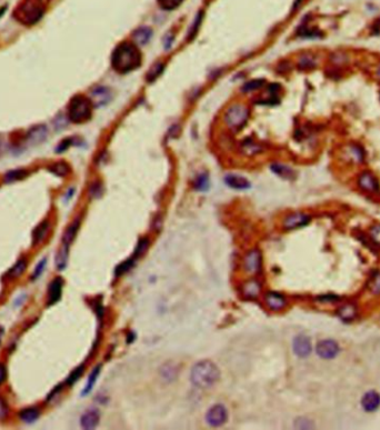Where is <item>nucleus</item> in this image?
Listing matches in <instances>:
<instances>
[{"mask_svg":"<svg viewBox=\"0 0 380 430\" xmlns=\"http://www.w3.org/2000/svg\"><path fill=\"white\" fill-rule=\"evenodd\" d=\"M228 420V411L224 404H214L206 413V421L209 426L217 428L221 427Z\"/></svg>","mask_w":380,"mask_h":430,"instance_id":"obj_5","label":"nucleus"},{"mask_svg":"<svg viewBox=\"0 0 380 430\" xmlns=\"http://www.w3.org/2000/svg\"><path fill=\"white\" fill-rule=\"evenodd\" d=\"M25 174L23 170H12L6 175V181L7 183H13V181L20 180L25 177Z\"/></svg>","mask_w":380,"mask_h":430,"instance_id":"obj_37","label":"nucleus"},{"mask_svg":"<svg viewBox=\"0 0 380 430\" xmlns=\"http://www.w3.org/2000/svg\"><path fill=\"white\" fill-rule=\"evenodd\" d=\"M46 266H47V259H46V258H43V259L38 262L37 266L35 267L34 272L32 275V280H37L38 278L43 275L44 270L46 269Z\"/></svg>","mask_w":380,"mask_h":430,"instance_id":"obj_34","label":"nucleus"},{"mask_svg":"<svg viewBox=\"0 0 380 430\" xmlns=\"http://www.w3.org/2000/svg\"><path fill=\"white\" fill-rule=\"evenodd\" d=\"M262 257L258 249L250 250L244 258V269L249 274H258L261 270Z\"/></svg>","mask_w":380,"mask_h":430,"instance_id":"obj_7","label":"nucleus"},{"mask_svg":"<svg viewBox=\"0 0 380 430\" xmlns=\"http://www.w3.org/2000/svg\"><path fill=\"white\" fill-rule=\"evenodd\" d=\"M26 268H27V261L25 259H19L16 264L12 267V269L8 271L9 278L19 277L25 270H26Z\"/></svg>","mask_w":380,"mask_h":430,"instance_id":"obj_27","label":"nucleus"},{"mask_svg":"<svg viewBox=\"0 0 380 430\" xmlns=\"http://www.w3.org/2000/svg\"><path fill=\"white\" fill-rule=\"evenodd\" d=\"M220 379V370L210 360H201L192 367L190 380L195 387L200 389L211 388Z\"/></svg>","mask_w":380,"mask_h":430,"instance_id":"obj_2","label":"nucleus"},{"mask_svg":"<svg viewBox=\"0 0 380 430\" xmlns=\"http://www.w3.org/2000/svg\"><path fill=\"white\" fill-rule=\"evenodd\" d=\"M69 247L68 245H64L60 248L57 256H56V267L59 271H63L66 269V267L68 265V258H69Z\"/></svg>","mask_w":380,"mask_h":430,"instance_id":"obj_20","label":"nucleus"},{"mask_svg":"<svg viewBox=\"0 0 380 430\" xmlns=\"http://www.w3.org/2000/svg\"><path fill=\"white\" fill-rule=\"evenodd\" d=\"M184 0H158L160 7L166 10H172L179 6Z\"/></svg>","mask_w":380,"mask_h":430,"instance_id":"obj_36","label":"nucleus"},{"mask_svg":"<svg viewBox=\"0 0 380 430\" xmlns=\"http://www.w3.org/2000/svg\"><path fill=\"white\" fill-rule=\"evenodd\" d=\"M110 100H111V90H109L106 87H98L94 89V92L91 93V101H93L97 107L108 104Z\"/></svg>","mask_w":380,"mask_h":430,"instance_id":"obj_16","label":"nucleus"},{"mask_svg":"<svg viewBox=\"0 0 380 430\" xmlns=\"http://www.w3.org/2000/svg\"><path fill=\"white\" fill-rule=\"evenodd\" d=\"M53 173L57 176L63 177L68 173V167L65 164H57L53 167Z\"/></svg>","mask_w":380,"mask_h":430,"instance_id":"obj_41","label":"nucleus"},{"mask_svg":"<svg viewBox=\"0 0 380 430\" xmlns=\"http://www.w3.org/2000/svg\"><path fill=\"white\" fill-rule=\"evenodd\" d=\"M101 194V187L98 184H95L94 186H91V195L94 197H98Z\"/></svg>","mask_w":380,"mask_h":430,"instance_id":"obj_46","label":"nucleus"},{"mask_svg":"<svg viewBox=\"0 0 380 430\" xmlns=\"http://www.w3.org/2000/svg\"><path fill=\"white\" fill-rule=\"evenodd\" d=\"M316 351L318 356L322 359H333L339 353V346L331 339H326L317 343Z\"/></svg>","mask_w":380,"mask_h":430,"instance_id":"obj_9","label":"nucleus"},{"mask_svg":"<svg viewBox=\"0 0 380 430\" xmlns=\"http://www.w3.org/2000/svg\"><path fill=\"white\" fill-rule=\"evenodd\" d=\"M338 316L340 317L343 321H351L357 316L356 307L351 305V303L343 305L340 309L338 310Z\"/></svg>","mask_w":380,"mask_h":430,"instance_id":"obj_25","label":"nucleus"},{"mask_svg":"<svg viewBox=\"0 0 380 430\" xmlns=\"http://www.w3.org/2000/svg\"><path fill=\"white\" fill-rule=\"evenodd\" d=\"M295 426L298 429H310L313 428L312 422L307 418H298L295 421Z\"/></svg>","mask_w":380,"mask_h":430,"instance_id":"obj_40","label":"nucleus"},{"mask_svg":"<svg viewBox=\"0 0 380 430\" xmlns=\"http://www.w3.org/2000/svg\"><path fill=\"white\" fill-rule=\"evenodd\" d=\"M370 291L376 296H380V272L374 274L371 278L370 284H369Z\"/></svg>","mask_w":380,"mask_h":430,"instance_id":"obj_35","label":"nucleus"},{"mask_svg":"<svg viewBox=\"0 0 380 430\" xmlns=\"http://www.w3.org/2000/svg\"><path fill=\"white\" fill-rule=\"evenodd\" d=\"M148 247H149V239L148 238L140 239L138 242V245H137V247H136V250L134 252V255L131 257H133L135 260H138L139 258L147 251V249H148Z\"/></svg>","mask_w":380,"mask_h":430,"instance_id":"obj_31","label":"nucleus"},{"mask_svg":"<svg viewBox=\"0 0 380 430\" xmlns=\"http://www.w3.org/2000/svg\"><path fill=\"white\" fill-rule=\"evenodd\" d=\"M136 261L137 260H135L133 257H130L129 259H127L124 262H121V264L118 265L117 268H116L115 275L117 276V277H119V276H123L124 274H126V272H128L131 269V268H133L135 266Z\"/></svg>","mask_w":380,"mask_h":430,"instance_id":"obj_28","label":"nucleus"},{"mask_svg":"<svg viewBox=\"0 0 380 430\" xmlns=\"http://www.w3.org/2000/svg\"><path fill=\"white\" fill-rule=\"evenodd\" d=\"M265 302L267 307L273 311L282 310L288 303L286 297L276 291H268L265 295Z\"/></svg>","mask_w":380,"mask_h":430,"instance_id":"obj_12","label":"nucleus"},{"mask_svg":"<svg viewBox=\"0 0 380 430\" xmlns=\"http://www.w3.org/2000/svg\"><path fill=\"white\" fill-rule=\"evenodd\" d=\"M376 75H377V77L380 79V65L378 66V68H377V72H376Z\"/></svg>","mask_w":380,"mask_h":430,"instance_id":"obj_47","label":"nucleus"},{"mask_svg":"<svg viewBox=\"0 0 380 430\" xmlns=\"http://www.w3.org/2000/svg\"><path fill=\"white\" fill-rule=\"evenodd\" d=\"M91 101L84 96H76L70 101L69 105V118L74 123H84L91 117Z\"/></svg>","mask_w":380,"mask_h":430,"instance_id":"obj_3","label":"nucleus"},{"mask_svg":"<svg viewBox=\"0 0 380 430\" xmlns=\"http://www.w3.org/2000/svg\"><path fill=\"white\" fill-rule=\"evenodd\" d=\"M151 36H153V30L148 27H143L137 29L136 32L134 33V40L137 45H139V46H144V45L148 44L149 40L151 39Z\"/></svg>","mask_w":380,"mask_h":430,"instance_id":"obj_19","label":"nucleus"},{"mask_svg":"<svg viewBox=\"0 0 380 430\" xmlns=\"http://www.w3.org/2000/svg\"><path fill=\"white\" fill-rule=\"evenodd\" d=\"M163 373H161V375H163L165 378H168V379H171L172 378V375H177V370H175L174 369V367H171V366H165V367H163Z\"/></svg>","mask_w":380,"mask_h":430,"instance_id":"obj_43","label":"nucleus"},{"mask_svg":"<svg viewBox=\"0 0 380 430\" xmlns=\"http://www.w3.org/2000/svg\"><path fill=\"white\" fill-rule=\"evenodd\" d=\"M99 421H100V413L97 409H89V410L86 411L82 416V418H80V424H82V428L86 430L95 429L98 426Z\"/></svg>","mask_w":380,"mask_h":430,"instance_id":"obj_13","label":"nucleus"},{"mask_svg":"<svg viewBox=\"0 0 380 430\" xmlns=\"http://www.w3.org/2000/svg\"><path fill=\"white\" fill-rule=\"evenodd\" d=\"M163 70H164V65L163 64H160V63L156 64L154 66V67L149 70L148 75H147V80H148V82H150V83L154 82L155 79L158 78L159 76L161 75V73H163Z\"/></svg>","mask_w":380,"mask_h":430,"instance_id":"obj_33","label":"nucleus"},{"mask_svg":"<svg viewBox=\"0 0 380 430\" xmlns=\"http://www.w3.org/2000/svg\"><path fill=\"white\" fill-rule=\"evenodd\" d=\"M9 413V407L7 402L4 400L3 398H0V419H5Z\"/></svg>","mask_w":380,"mask_h":430,"instance_id":"obj_42","label":"nucleus"},{"mask_svg":"<svg viewBox=\"0 0 380 430\" xmlns=\"http://www.w3.org/2000/svg\"><path fill=\"white\" fill-rule=\"evenodd\" d=\"M358 186L360 187L362 190L370 192V194H376V192H379L380 190L378 179L371 173H369V171H364V173L359 176Z\"/></svg>","mask_w":380,"mask_h":430,"instance_id":"obj_11","label":"nucleus"},{"mask_svg":"<svg viewBox=\"0 0 380 430\" xmlns=\"http://www.w3.org/2000/svg\"><path fill=\"white\" fill-rule=\"evenodd\" d=\"M47 136H48L47 127L40 125L30 129V131L27 135V139L29 144L38 145V144H42L43 141L47 139Z\"/></svg>","mask_w":380,"mask_h":430,"instance_id":"obj_15","label":"nucleus"},{"mask_svg":"<svg viewBox=\"0 0 380 430\" xmlns=\"http://www.w3.org/2000/svg\"><path fill=\"white\" fill-rule=\"evenodd\" d=\"M195 189L198 191H206L209 188V177L207 174H202L197 177L195 180Z\"/></svg>","mask_w":380,"mask_h":430,"instance_id":"obj_30","label":"nucleus"},{"mask_svg":"<svg viewBox=\"0 0 380 430\" xmlns=\"http://www.w3.org/2000/svg\"><path fill=\"white\" fill-rule=\"evenodd\" d=\"M310 216L307 214H303V212H293V214H290L286 217L282 222V226L285 230H293L307 226L309 222H310Z\"/></svg>","mask_w":380,"mask_h":430,"instance_id":"obj_6","label":"nucleus"},{"mask_svg":"<svg viewBox=\"0 0 380 430\" xmlns=\"http://www.w3.org/2000/svg\"><path fill=\"white\" fill-rule=\"evenodd\" d=\"M271 170L283 179H293L295 178V173L289 168V167L283 166L280 164H275L271 166Z\"/></svg>","mask_w":380,"mask_h":430,"instance_id":"obj_26","label":"nucleus"},{"mask_svg":"<svg viewBox=\"0 0 380 430\" xmlns=\"http://www.w3.org/2000/svg\"><path fill=\"white\" fill-rule=\"evenodd\" d=\"M248 119V109L242 105H234L227 110L225 121L228 127L232 129H240Z\"/></svg>","mask_w":380,"mask_h":430,"instance_id":"obj_4","label":"nucleus"},{"mask_svg":"<svg viewBox=\"0 0 380 430\" xmlns=\"http://www.w3.org/2000/svg\"><path fill=\"white\" fill-rule=\"evenodd\" d=\"M225 183L227 186H229L230 188L236 189V190H246L249 189L251 185L245 177L238 176V175H228L225 177Z\"/></svg>","mask_w":380,"mask_h":430,"instance_id":"obj_17","label":"nucleus"},{"mask_svg":"<svg viewBox=\"0 0 380 430\" xmlns=\"http://www.w3.org/2000/svg\"><path fill=\"white\" fill-rule=\"evenodd\" d=\"M80 228V220L76 219L72 225H70L67 230L65 231L64 237H63V244L64 245H68L70 246L73 244V241L75 240L76 236H77V232Z\"/></svg>","mask_w":380,"mask_h":430,"instance_id":"obj_21","label":"nucleus"},{"mask_svg":"<svg viewBox=\"0 0 380 430\" xmlns=\"http://www.w3.org/2000/svg\"><path fill=\"white\" fill-rule=\"evenodd\" d=\"M63 387H64V384H57V386H56L52 391H50V393L48 394V397H47V401L49 402V401H52L53 399L56 397V394H58L60 391L63 390Z\"/></svg>","mask_w":380,"mask_h":430,"instance_id":"obj_44","label":"nucleus"},{"mask_svg":"<svg viewBox=\"0 0 380 430\" xmlns=\"http://www.w3.org/2000/svg\"><path fill=\"white\" fill-rule=\"evenodd\" d=\"M48 228H49L48 221H43L42 224L36 227V229H35L33 232V246H38L39 244H42L46 234H47Z\"/></svg>","mask_w":380,"mask_h":430,"instance_id":"obj_24","label":"nucleus"},{"mask_svg":"<svg viewBox=\"0 0 380 430\" xmlns=\"http://www.w3.org/2000/svg\"><path fill=\"white\" fill-rule=\"evenodd\" d=\"M262 85H263L262 80H252V82L247 83L244 87H242V90H244L245 93H250V92H253V90L260 88Z\"/></svg>","mask_w":380,"mask_h":430,"instance_id":"obj_38","label":"nucleus"},{"mask_svg":"<svg viewBox=\"0 0 380 430\" xmlns=\"http://www.w3.org/2000/svg\"><path fill=\"white\" fill-rule=\"evenodd\" d=\"M6 379H7V368L5 367V365H3V363H0V384L4 383Z\"/></svg>","mask_w":380,"mask_h":430,"instance_id":"obj_45","label":"nucleus"},{"mask_svg":"<svg viewBox=\"0 0 380 430\" xmlns=\"http://www.w3.org/2000/svg\"><path fill=\"white\" fill-rule=\"evenodd\" d=\"M100 372H101V365L96 366L94 368V370L90 372V375L88 377V380H87V383H86L85 388L83 389V392H82V396L83 397L87 396V394H89L91 392V390H93L94 387H95V384H96V381H97V379H98V377L100 375Z\"/></svg>","mask_w":380,"mask_h":430,"instance_id":"obj_23","label":"nucleus"},{"mask_svg":"<svg viewBox=\"0 0 380 430\" xmlns=\"http://www.w3.org/2000/svg\"><path fill=\"white\" fill-rule=\"evenodd\" d=\"M261 291V285L257 280H249L242 287V293L248 299H255Z\"/></svg>","mask_w":380,"mask_h":430,"instance_id":"obj_18","label":"nucleus"},{"mask_svg":"<svg viewBox=\"0 0 380 430\" xmlns=\"http://www.w3.org/2000/svg\"><path fill=\"white\" fill-rule=\"evenodd\" d=\"M64 279L62 277H56L54 280L50 281L48 291H47V306L52 307L56 305L63 296Z\"/></svg>","mask_w":380,"mask_h":430,"instance_id":"obj_8","label":"nucleus"},{"mask_svg":"<svg viewBox=\"0 0 380 430\" xmlns=\"http://www.w3.org/2000/svg\"><path fill=\"white\" fill-rule=\"evenodd\" d=\"M292 349L295 355L300 358H307L311 353V341L307 336L299 335L292 341Z\"/></svg>","mask_w":380,"mask_h":430,"instance_id":"obj_10","label":"nucleus"},{"mask_svg":"<svg viewBox=\"0 0 380 430\" xmlns=\"http://www.w3.org/2000/svg\"><path fill=\"white\" fill-rule=\"evenodd\" d=\"M361 406L367 412L376 411L380 406V394L376 391H368L363 394Z\"/></svg>","mask_w":380,"mask_h":430,"instance_id":"obj_14","label":"nucleus"},{"mask_svg":"<svg viewBox=\"0 0 380 430\" xmlns=\"http://www.w3.org/2000/svg\"><path fill=\"white\" fill-rule=\"evenodd\" d=\"M143 57L136 45L131 43H121L114 50L111 56V65L119 74H129L140 67Z\"/></svg>","mask_w":380,"mask_h":430,"instance_id":"obj_1","label":"nucleus"},{"mask_svg":"<svg viewBox=\"0 0 380 430\" xmlns=\"http://www.w3.org/2000/svg\"><path fill=\"white\" fill-rule=\"evenodd\" d=\"M39 417H40V411H39V409L36 407L26 408V409H24V410L20 411V413H19L20 420L26 422V423H34L35 421L38 420Z\"/></svg>","mask_w":380,"mask_h":430,"instance_id":"obj_22","label":"nucleus"},{"mask_svg":"<svg viewBox=\"0 0 380 430\" xmlns=\"http://www.w3.org/2000/svg\"><path fill=\"white\" fill-rule=\"evenodd\" d=\"M347 153L351 156V159L353 161H356V163H360V161L363 159V153L360 147L358 146H350L348 147Z\"/></svg>","mask_w":380,"mask_h":430,"instance_id":"obj_32","label":"nucleus"},{"mask_svg":"<svg viewBox=\"0 0 380 430\" xmlns=\"http://www.w3.org/2000/svg\"><path fill=\"white\" fill-rule=\"evenodd\" d=\"M84 371H85V366L84 365H80L79 367L74 369V370L72 372H70V375L68 376V378L66 379L65 383L67 384V386H74V384L79 380L80 377L83 376Z\"/></svg>","mask_w":380,"mask_h":430,"instance_id":"obj_29","label":"nucleus"},{"mask_svg":"<svg viewBox=\"0 0 380 430\" xmlns=\"http://www.w3.org/2000/svg\"><path fill=\"white\" fill-rule=\"evenodd\" d=\"M369 234H370L371 240L374 242V244L380 247V225L378 224L372 226L370 231H369Z\"/></svg>","mask_w":380,"mask_h":430,"instance_id":"obj_39","label":"nucleus"}]
</instances>
